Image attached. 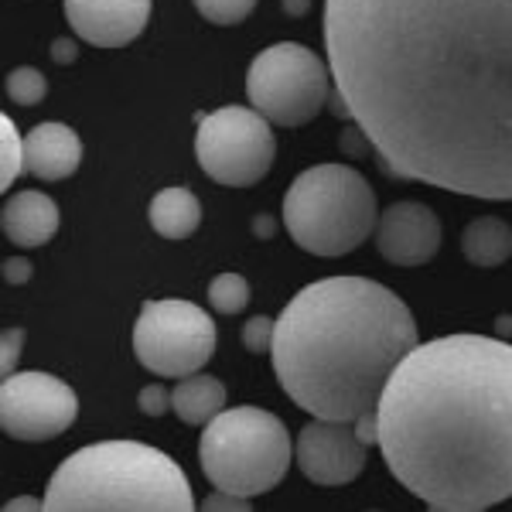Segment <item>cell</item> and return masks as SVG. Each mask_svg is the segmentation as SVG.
<instances>
[{"label": "cell", "mask_w": 512, "mask_h": 512, "mask_svg": "<svg viewBox=\"0 0 512 512\" xmlns=\"http://www.w3.org/2000/svg\"><path fill=\"white\" fill-rule=\"evenodd\" d=\"M345 117L390 175L512 202V0H325Z\"/></svg>", "instance_id": "6da1fadb"}, {"label": "cell", "mask_w": 512, "mask_h": 512, "mask_svg": "<svg viewBox=\"0 0 512 512\" xmlns=\"http://www.w3.org/2000/svg\"><path fill=\"white\" fill-rule=\"evenodd\" d=\"M379 451L427 506L512 499V345L444 335L396 366L376 407Z\"/></svg>", "instance_id": "7a4b0ae2"}, {"label": "cell", "mask_w": 512, "mask_h": 512, "mask_svg": "<svg viewBox=\"0 0 512 512\" xmlns=\"http://www.w3.org/2000/svg\"><path fill=\"white\" fill-rule=\"evenodd\" d=\"M417 345V321L390 287L325 277L280 311L270 359L297 407L315 420L355 424L376 414L390 376Z\"/></svg>", "instance_id": "3957f363"}, {"label": "cell", "mask_w": 512, "mask_h": 512, "mask_svg": "<svg viewBox=\"0 0 512 512\" xmlns=\"http://www.w3.org/2000/svg\"><path fill=\"white\" fill-rule=\"evenodd\" d=\"M45 512H195L175 458L140 441H96L55 468Z\"/></svg>", "instance_id": "277c9868"}, {"label": "cell", "mask_w": 512, "mask_h": 512, "mask_svg": "<svg viewBox=\"0 0 512 512\" xmlns=\"http://www.w3.org/2000/svg\"><path fill=\"white\" fill-rule=\"evenodd\" d=\"M284 226L301 250L345 256L376 233V192L349 164H315L287 188Z\"/></svg>", "instance_id": "5b68a950"}, {"label": "cell", "mask_w": 512, "mask_h": 512, "mask_svg": "<svg viewBox=\"0 0 512 512\" xmlns=\"http://www.w3.org/2000/svg\"><path fill=\"white\" fill-rule=\"evenodd\" d=\"M294 458L291 437L284 420L260 407H233L222 410L202 431L198 441V461L202 472L219 492L263 495L287 475Z\"/></svg>", "instance_id": "8992f818"}, {"label": "cell", "mask_w": 512, "mask_h": 512, "mask_svg": "<svg viewBox=\"0 0 512 512\" xmlns=\"http://www.w3.org/2000/svg\"><path fill=\"white\" fill-rule=\"evenodd\" d=\"M332 82V69L311 48L277 41L250 62L246 96L270 127H304L328 103Z\"/></svg>", "instance_id": "52a82bcc"}, {"label": "cell", "mask_w": 512, "mask_h": 512, "mask_svg": "<svg viewBox=\"0 0 512 512\" xmlns=\"http://www.w3.org/2000/svg\"><path fill=\"white\" fill-rule=\"evenodd\" d=\"M277 140L270 123L253 106H222L198 123V168L226 188L256 185L274 168Z\"/></svg>", "instance_id": "ba28073f"}, {"label": "cell", "mask_w": 512, "mask_h": 512, "mask_svg": "<svg viewBox=\"0 0 512 512\" xmlns=\"http://www.w3.org/2000/svg\"><path fill=\"white\" fill-rule=\"evenodd\" d=\"M134 352L154 376H195L216 352V325L192 301H144Z\"/></svg>", "instance_id": "9c48e42d"}, {"label": "cell", "mask_w": 512, "mask_h": 512, "mask_svg": "<svg viewBox=\"0 0 512 512\" xmlns=\"http://www.w3.org/2000/svg\"><path fill=\"white\" fill-rule=\"evenodd\" d=\"M79 417V396L52 373H14L0 383V427L14 441H52Z\"/></svg>", "instance_id": "30bf717a"}, {"label": "cell", "mask_w": 512, "mask_h": 512, "mask_svg": "<svg viewBox=\"0 0 512 512\" xmlns=\"http://www.w3.org/2000/svg\"><path fill=\"white\" fill-rule=\"evenodd\" d=\"M294 458L301 465L304 478L315 485H349L359 478L366 465V444L355 437L352 424H335V420H311L301 427L294 444Z\"/></svg>", "instance_id": "8fae6325"}, {"label": "cell", "mask_w": 512, "mask_h": 512, "mask_svg": "<svg viewBox=\"0 0 512 512\" xmlns=\"http://www.w3.org/2000/svg\"><path fill=\"white\" fill-rule=\"evenodd\" d=\"M376 250L396 267H420L441 250V219L424 202H393L379 216Z\"/></svg>", "instance_id": "7c38bea8"}, {"label": "cell", "mask_w": 512, "mask_h": 512, "mask_svg": "<svg viewBox=\"0 0 512 512\" xmlns=\"http://www.w3.org/2000/svg\"><path fill=\"white\" fill-rule=\"evenodd\" d=\"M72 31L96 48L130 45L151 21V0H65Z\"/></svg>", "instance_id": "4fadbf2b"}, {"label": "cell", "mask_w": 512, "mask_h": 512, "mask_svg": "<svg viewBox=\"0 0 512 512\" xmlns=\"http://www.w3.org/2000/svg\"><path fill=\"white\" fill-rule=\"evenodd\" d=\"M82 164V140L65 123H38L24 134V171L38 181H62Z\"/></svg>", "instance_id": "5bb4252c"}, {"label": "cell", "mask_w": 512, "mask_h": 512, "mask_svg": "<svg viewBox=\"0 0 512 512\" xmlns=\"http://www.w3.org/2000/svg\"><path fill=\"white\" fill-rule=\"evenodd\" d=\"M0 226H4V236L11 239L14 246H45L48 239L59 233V205L52 202L45 192H18L4 202V212H0Z\"/></svg>", "instance_id": "9a60e30c"}, {"label": "cell", "mask_w": 512, "mask_h": 512, "mask_svg": "<svg viewBox=\"0 0 512 512\" xmlns=\"http://www.w3.org/2000/svg\"><path fill=\"white\" fill-rule=\"evenodd\" d=\"M147 219H151L154 233L164 239H188L198 229V222H202V205H198L195 192L175 185L151 198Z\"/></svg>", "instance_id": "2e32d148"}, {"label": "cell", "mask_w": 512, "mask_h": 512, "mask_svg": "<svg viewBox=\"0 0 512 512\" xmlns=\"http://www.w3.org/2000/svg\"><path fill=\"white\" fill-rule=\"evenodd\" d=\"M461 253L472 267H502L512 256V226L495 216L472 219L461 233Z\"/></svg>", "instance_id": "e0dca14e"}, {"label": "cell", "mask_w": 512, "mask_h": 512, "mask_svg": "<svg viewBox=\"0 0 512 512\" xmlns=\"http://www.w3.org/2000/svg\"><path fill=\"white\" fill-rule=\"evenodd\" d=\"M226 410V386L216 376H185L175 386V414L192 427H209Z\"/></svg>", "instance_id": "ac0fdd59"}, {"label": "cell", "mask_w": 512, "mask_h": 512, "mask_svg": "<svg viewBox=\"0 0 512 512\" xmlns=\"http://www.w3.org/2000/svg\"><path fill=\"white\" fill-rule=\"evenodd\" d=\"M24 171V137H18V127L11 117H0V188H11Z\"/></svg>", "instance_id": "d6986e66"}, {"label": "cell", "mask_w": 512, "mask_h": 512, "mask_svg": "<svg viewBox=\"0 0 512 512\" xmlns=\"http://www.w3.org/2000/svg\"><path fill=\"white\" fill-rule=\"evenodd\" d=\"M209 304L219 315H239L250 304V284L239 274H219L209 284Z\"/></svg>", "instance_id": "ffe728a7"}, {"label": "cell", "mask_w": 512, "mask_h": 512, "mask_svg": "<svg viewBox=\"0 0 512 512\" xmlns=\"http://www.w3.org/2000/svg\"><path fill=\"white\" fill-rule=\"evenodd\" d=\"M4 86H7V96H11L14 103H21V106H35L48 93V79L41 76L38 69H31V65L14 69L11 76H7Z\"/></svg>", "instance_id": "44dd1931"}, {"label": "cell", "mask_w": 512, "mask_h": 512, "mask_svg": "<svg viewBox=\"0 0 512 512\" xmlns=\"http://www.w3.org/2000/svg\"><path fill=\"white\" fill-rule=\"evenodd\" d=\"M256 0H195V11L202 14L205 21L219 24V28H229V24H239L253 14Z\"/></svg>", "instance_id": "7402d4cb"}, {"label": "cell", "mask_w": 512, "mask_h": 512, "mask_svg": "<svg viewBox=\"0 0 512 512\" xmlns=\"http://www.w3.org/2000/svg\"><path fill=\"white\" fill-rule=\"evenodd\" d=\"M274 335H277V321L267 315H256L243 325V345L246 352H270L274 349Z\"/></svg>", "instance_id": "603a6c76"}, {"label": "cell", "mask_w": 512, "mask_h": 512, "mask_svg": "<svg viewBox=\"0 0 512 512\" xmlns=\"http://www.w3.org/2000/svg\"><path fill=\"white\" fill-rule=\"evenodd\" d=\"M140 410H144L147 417H161L168 414V410H175V393H168L164 386H144L140 390Z\"/></svg>", "instance_id": "cb8c5ba5"}, {"label": "cell", "mask_w": 512, "mask_h": 512, "mask_svg": "<svg viewBox=\"0 0 512 512\" xmlns=\"http://www.w3.org/2000/svg\"><path fill=\"white\" fill-rule=\"evenodd\" d=\"M21 345H24L21 328H7V332H4V349H0V369H4V379L14 376V362H18V355H21Z\"/></svg>", "instance_id": "d4e9b609"}, {"label": "cell", "mask_w": 512, "mask_h": 512, "mask_svg": "<svg viewBox=\"0 0 512 512\" xmlns=\"http://www.w3.org/2000/svg\"><path fill=\"white\" fill-rule=\"evenodd\" d=\"M202 512H253V509H250V502L239 499V495H229V492L216 489L212 495H205Z\"/></svg>", "instance_id": "484cf974"}, {"label": "cell", "mask_w": 512, "mask_h": 512, "mask_svg": "<svg viewBox=\"0 0 512 512\" xmlns=\"http://www.w3.org/2000/svg\"><path fill=\"white\" fill-rule=\"evenodd\" d=\"M355 437H359L362 444H379V420H376V414H366V417H359L355 420Z\"/></svg>", "instance_id": "4316f807"}, {"label": "cell", "mask_w": 512, "mask_h": 512, "mask_svg": "<svg viewBox=\"0 0 512 512\" xmlns=\"http://www.w3.org/2000/svg\"><path fill=\"white\" fill-rule=\"evenodd\" d=\"M31 277V263L28 260H4V280L7 284H24Z\"/></svg>", "instance_id": "83f0119b"}, {"label": "cell", "mask_w": 512, "mask_h": 512, "mask_svg": "<svg viewBox=\"0 0 512 512\" xmlns=\"http://www.w3.org/2000/svg\"><path fill=\"white\" fill-rule=\"evenodd\" d=\"M4 512H45V502H38L35 495H18L4 506Z\"/></svg>", "instance_id": "f1b7e54d"}, {"label": "cell", "mask_w": 512, "mask_h": 512, "mask_svg": "<svg viewBox=\"0 0 512 512\" xmlns=\"http://www.w3.org/2000/svg\"><path fill=\"white\" fill-rule=\"evenodd\" d=\"M55 62H65V59H76V45H72V41H55Z\"/></svg>", "instance_id": "f546056e"}, {"label": "cell", "mask_w": 512, "mask_h": 512, "mask_svg": "<svg viewBox=\"0 0 512 512\" xmlns=\"http://www.w3.org/2000/svg\"><path fill=\"white\" fill-rule=\"evenodd\" d=\"M431 512H485V509H465V506H431Z\"/></svg>", "instance_id": "4dcf8cb0"}, {"label": "cell", "mask_w": 512, "mask_h": 512, "mask_svg": "<svg viewBox=\"0 0 512 512\" xmlns=\"http://www.w3.org/2000/svg\"><path fill=\"white\" fill-rule=\"evenodd\" d=\"M284 7H287V11H294V14H301L304 7H308V0H284Z\"/></svg>", "instance_id": "1f68e13d"}, {"label": "cell", "mask_w": 512, "mask_h": 512, "mask_svg": "<svg viewBox=\"0 0 512 512\" xmlns=\"http://www.w3.org/2000/svg\"><path fill=\"white\" fill-rule=\"evenodd\" d=\"M499 332H502V335H509V332H512V318H499Z\"/></svg>", "instance_id": "d6a6232c"}]
</instances>
